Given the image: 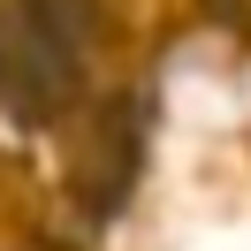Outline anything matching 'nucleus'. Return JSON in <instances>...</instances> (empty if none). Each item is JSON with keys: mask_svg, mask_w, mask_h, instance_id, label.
Instances as JSON below:
<instances>
[{"mask_svg": "<svg viewBox=\"0 0 251 251\" xmlns=\"http://www.w3.org/2000/svg\"><path fill=\"white\" fill-rule=\"evenodd\" d=\"M84 31L92 0H8L0 8V107L16 122H53L69 114L84 84Z\"/></svg>", "mask_w": 251, "mask_h": 251, "instance_id": "f257e3e1", "label": "nucleus"}]
</instances>
